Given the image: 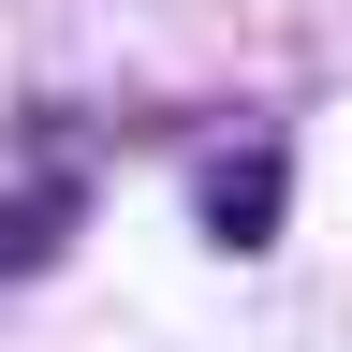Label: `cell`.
Listing matches in <instances>:
<instances>
[{
    "mask_svg": "<svg viewBox=\"0 0 352 352\" xmlns=\"http://www.w3.org/2000/svg\"><path fill=\"white\" fill-rule=\"evenodd\" d=\"M206 220H220V235H235V250H264V235H279V162H220V191H206Z\"/></svg>",
    "mask_w": 352,
    "mask_h": 352,
    "instance_id": "6da1fadb",
    "label": "cell"
}]
</instances>
